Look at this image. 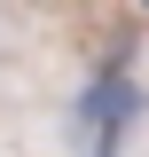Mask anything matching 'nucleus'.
Wrapping results in <instances>:
<instances>
[{
	"instance_id": "nucleus-1",
	"label": "nucleus",
	"mask_w": 149,
	"mask_h": 157,
	"mask_svg": "<svg viewBox=\"0 0 149 157\" xmlns=\"http://www.w3.org/2000/svg\"><path fill=\"white\" fill-rule=\"evenodd\" d=\"M133 78L126 71H102L86 86V102H78V126H86V149L94 157H118V141H126V126H133Z\"/></svg>"
}]
</instances>
